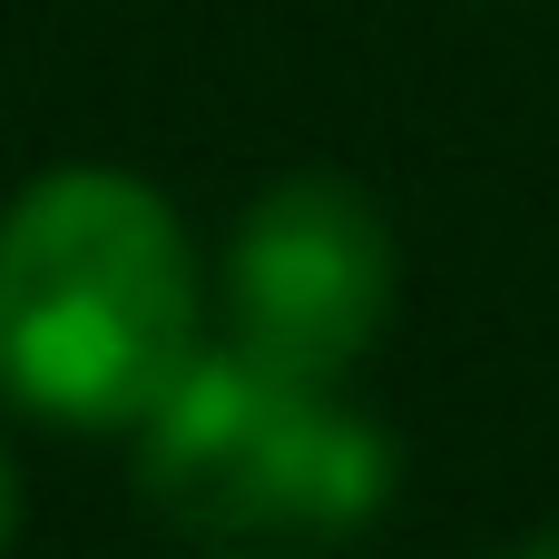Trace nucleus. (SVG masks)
<instances>
[{
    "label": "nucleus",
    "mask_w": 559,
    "mask_h": 559,
    "mask_svg": "<svg viewBox=\"0 0 559 559\" xmlns=\"http://www.w3.org/2000/svg\"><path fill=\"white\" fill-rule=\"evenodd\" d=\"M393 314V226L354 177H275L226 246V344L295 373L334 383L364 364V344Z\"/></svg>",
    "instance_id": "obj_3"
},
{
    "label": "nucleus",
    "mask_w": 559,
    "mask_h": 559,
    "mask_svg": "<svg viewBox=\"0 0 559 559\" xmlns=\"http://www.w3.org/2000/svg\"><path fill=\"white\" fill-rule=\"evenodd\" d=\"M197 246L128 167H49L0 206V393L108 432L197 364Z\"/></svg>",
    "instance_id": "obj_1"
},
{
    "label": "nucleus",
    "mask_w": 559,
    "mask_h": 559,
    "mask_svg": "<svg viewBox=\"0 0 559 559\" xmlns=\"http://www.w3.org/2000/svg\"><path fill=\"white\" fill-rule=\"evenodd\" d=\"M138 481L187 531H364L393 491V442L334 383L216 344L138 423Z\"/></svg>",
    "instance_id": "obj_2"
},
{
    "label": "nucleus",
    "mask_w": 559,
    "mask_h": 559,
    "mask_svg": "<svg viewBox=\"0 0 559 559\" xmlns=\"http://www.w3.org/2000/svg\"><path fill=\"white\" fill-rule=\"evenodd\" d=\"M20 540V472H10V452H0V559Z\"/></svg>",
    "instance_id": "obj_4"
},
{
    "label": "nucleus",
    "mask_w": 559,
    "mask_h": 559,
    "mask_svg": "<svg viewBox=\"0 0 559 559\" xmlns=\"http://www.w3.org/2000/svg\"><path fill=\"white\" fill-rule=\"evenodd\" d=\"M511 559H559V531H540V540H521Z\"/></svg>",
    "instance_id": "obj_5"
}]
</instances>
